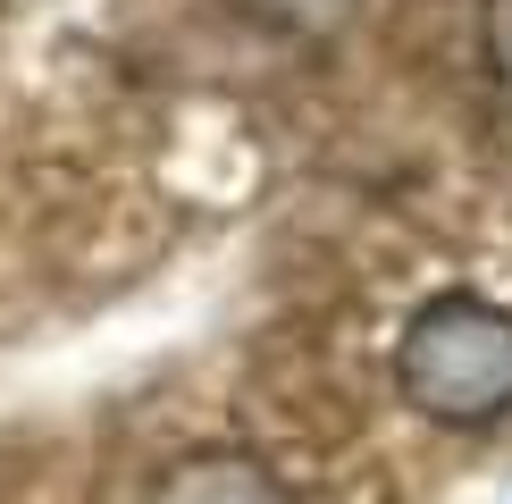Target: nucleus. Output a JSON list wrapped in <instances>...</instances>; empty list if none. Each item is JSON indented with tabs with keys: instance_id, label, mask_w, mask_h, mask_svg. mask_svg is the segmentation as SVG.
<instances>
[{
	"instance_id": "f257e3e1",
	"label": "nucleus",
	"mask_w": 512,
	"mask_h": 504,
	"mask_svg": "<svg viewBox=\"0 0 512 504\" xmlns=\"http://www.w3.org/2000/svg\"><path fill=\"white\" fill-rule=\"evenodd\" d=\"M395 387L445 429H487L512 412V311L479 294H429L395 336Z\"/></svg>"
},
{
	"instance_id": "f03ea898",
	"label": "nucleus",
	"mask_w": 512,
	"mask_h": 504,
	"mask_svg": "<svg viewBox=\"0 0 512 504\" xmlns=\"http://www.w3.org/2000/svg\"><path fill=\"white\" fill-rule=\"evenodd\" d=\"M152 504H294V496L277 488V471H261L244 454H194L152 488Z\"/></svg>"
},
{
	"instance_id": "7ed1b4c3",
	"label": "nucleus",
	"mask_w": 512,
	"mask_h": 504,
	"mask_svg": "<svg viewBox=\"0 0 512 504\" xmlns=\"http://www.w3.org/2000/svg\"><path fill=\"white\" fill-rule=\"evenodd\" d=\"M252 9H269V17H286V26H336V17H345L353 0H252Z\"/></svg>"
},
{
	"instance_id": "20e7f679",
	"label": "nucleus",
	"mask_w": 512,
	"mask_h": 504,
	"mask_svg": "<svg viewBox=\"0 0 512 504\" xmlns=\"http://www.w3.org/2000/svg\"><path fill=\"white\" fill-rule=\"evenodd\" d=\"M487 59H496L504 84H512V0H496V9H487Z\"/></svg>"
}]
</instances>
